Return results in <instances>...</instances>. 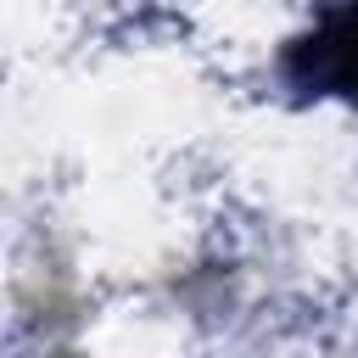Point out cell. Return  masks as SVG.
<instances>
[{
    "mask_svg": "<svg viewBox=\"0 0 358 358\" xmlns=\"http://www.w3.org/2000/svg\"><path fill=\"white\" fill-rule=\"evenodd\" d=\"M291 84L308 95H358V0L330 6L285 56Z\"/></svg>",
    "mask_w": 358,
    "mask_h": 358,
    "instance_id": "1",
    "label": "cell"
}]
</instances>
